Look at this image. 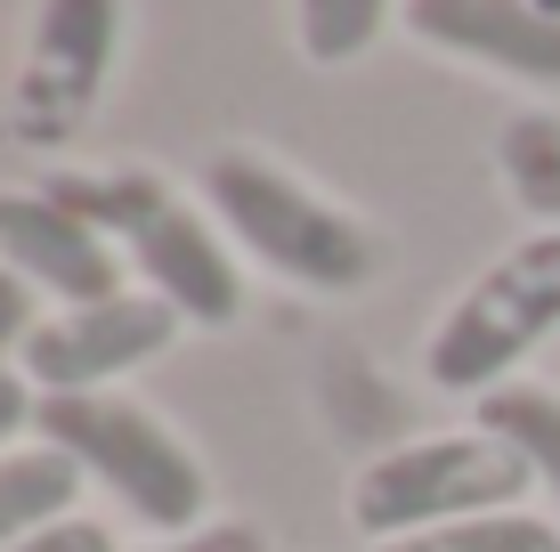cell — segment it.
Returning a JSON list of instances; mask_svg holds the SVG:
<instances>
[{"label": "cell", "instance_id": "7c38bea8", "mask_svg": "<svg viewBox=\"0 0 560 552\" xmlns=\"http://www.w3.org/2000/svg\"><path fill=\"white\" fill-rule=\"evenodd\" d=\"M495 163H504V187L520 212H536L545 227H560V122L552 114H512L504 139H495Z\"/></svg>", "mask_w": 560, "mask_h": 552}, {"label": "cell", "instance_id": "3957f363", "mask_svg": "<svg viewBox=\"0 0 560 552\" xmlns=\"http://www.w3.org/2000/svg\"><path fill=\"white\" fill-rule=\"evenodd\" d=\"M33 431L82 463V480H98L122 496V512H139L147 528H187L196 537L211 480L187 455L179 431H163L139 398H106V390H73V398H42Z\"/></svg>", "mask_w": 560, "mask_h": 552}, {"label": "cell", "instance_id": "5b68a950", "mask_svg": "<svg viewBox=\"0 0 560 552\" xmlns=\"http://www.w3.org/2000/svg\"><path fill=\"white\" fill-rule=\"evenodd\" d=\"M560 326V227L512 244L431 333V383L488 398L520 357Z\"/></svg>", "mask_w": 560, "mask_h": 552}, {"label": "cell", "instance_id": "8fae6325", "mask_svg": "<svg viewBox=\"0 0 560 552\" xmlns=\"http://www.w3.org/2000/svg\"><path fill=\"white\" fill-rule=\"evenodd\" d=\"M479 431L488 439H504L520 463L536 471V480L560 496V398L536 390V383H495L479 398Z\"/></svg>", "mask_w": 560, "mask_h": 552}, {"label": "cell", "instance_id": "9c48e42d", "mask_svg": "<svg viewBox=\"0 0 560 552\" xmlns=\"http://www.w3.org/2000/svg\"><path fill=\"white\" fill-rule=\"evenodd\" d=\"M398 16L431 49H455V57H479L488 73L560 90V16H545L536 0H398Z\"/></svg>", "mask_w": 560, "mask_h": 552}, {"label": "cell", "instance_id": "277c9868", "mask_svg": "<svg viewBox=\"0 0 560 552\" xmlns=\"http://www.w3.org/2000/svg\"><path fill=\"white\" fill-rule=\"evenodd\" d=\"M528 488H536V471L504 439L455 431V439H415V447H390L382 463H365L350 488V520L365 537L398 544V537H422V528H447V520L512 512Z\"/></svg>", "mask_w": 560, "mask_h": 552}, {"label": "cell", "instance_id": "7a4b0ae2", "mask_svg": "<svg viewBox=\"0 0 560 552\" xmlns=\"http://www.w3.org/2000/svg\"><path fill=\"white\" fill-rule=\"evenodd\" d=\"M203 203L260 269H277L301 293H358L374 277V236L341 203H325L317 187H301L293 171H277L260 155H211Z\"/></svg>", "mask_w": 560, "mask_h": 552}, {"label": "cell", "instance_id": "8992f818", "mask_svg": "<svg viewBox=\"0 0 560 552\" xmlns=\"http://www.w3.org/2000/svg\"><path fill=\"white\" fill-rule=\"evenodd\" d=\"M114 42H122V0H42L25 73H16V98H9L16 139L33 146L73 139L114 73Z\"/></svg>", "mask_w": 560, "mask_h": 552}, {"label": "cell", "instance_id": "ba28073f", "mask_svg": "<svg viewBox=\"0 0 560 552\" xmlns=\"http://www.w3.org/2000/svg\"><path fill=\"white\" fill-rule=\"evenodd\" d=\"M0 269H16L25 284L57 293L66 309H98V301L122 293V252L114 236H98L73 203H57L49 187L25 196V187H0Z\"/></svg>", "mask_w": 560, "mask_h": 552}, {"label": "cell", "instance_id": "e0dca14e", "mask_svg": "<svg viewBox=\"0 0 560 552\" xmlns=\"http://www.w3.org/2000/svg\"><path fill=\"white\" fill-rule=\"evenodd\" d=\"M16 552H114V537L98 520H57V528H42V537H25Z\"/></svg>", "mask_w": 560, "mask_h": 552}, {"label": "cell", "instance_id": "d6986e66", "mask_svg": "<svg viewBox=\"0 0 560 552\" xmlns=\"http://www.w3.org/2000/svg\"><path fill=\"white\" fill-rule=\"evenodd\" d=\"M536 9H545V16H560V0H536Z\"/></svg>", "mask_w": 560, "mask_h": 552}, {"label": "cell", "instance_id": "5bb4252c", "mask_svg": "<svg viewBox=\"0 0 560 552\" xmlns=\"http://www.w3.org/2000/svg\"><path fill=\"white\" fill-rule=\"evenodd\" d=\"M382 16H390V0H293L308 66H350L358 49H374Z\"/></svg>", "mask_w": 560, "mask_h": 552}, {"label": "cell", "instance_id": "30bf717a", "mask_svg": "<svg viewBox=\"0 0 560 552\" xmlns=\"http://www.w3.org/2000/svg\"><path fill=\"white\" fill-rule=\"evenodd\" d=\"M73 488H82V463H73V455H57L49 439L0 455V552H16L25 537L73 520V512H66Z\"/></svg>", "mask_w": 560, "mask_h": 552}, {"label": "cell", "instance_id": "2e32d148", "mask_svg": "<svg viewBox=\"0 0 560 552\" xmlns=\"http://www.w3.org/2000/svg\"><path fill=\"white\" fill-rule=\"evenodd\" d=\"M154 552H268V537H260L253 520H211V528H196V537L154 544Z\"/></svg>", "mask_w": 560, "mask_h": 552}, {"label": "cell", "instance_id": "6da1fadb", "mask_svg": "<svg viewBox=\"0 0 560 552\" xmlns=\"http://www.w3.org/2000/svg\"><path fill=\"white\" fill-rule=\"evenodd\" d=\"M57 203H73L98 236H114V252L147 277V293H163L187 326H228L244 309V277L228 269V244L211 236V220L196 203H179L163 179L147 171H114V179H57Z\"/></svg>", "mask_w": 560, "mask_h": 552}, {"label": "cell", "instance_id": "4fadbf2b", "mask_svg": "<svg viewBox=\"0 0 560 552\" xmlns=\"http://www.w3.org/2000/svg\"><path fill=\"white\" fill-rule=\"evenodd\" d=\"M374 552H560V528L528 520V512H488V520H447V528H422V537H398Z\"/></svg>", "mask_w": 560, "mask_h": 552}, {"label": "cell", "instance_id": "ac0fdd59", "mask_svg": "<svg viewBox=\"0 0 560 552\" xmlns=\"http://www.w3.org/2000/svg\"><path fill=\"white\" fill-rule=\"evenodd\" d=\"M33 414H42V398H33L25 374H0V455H9L16 431H33Z\"/></svg>", "mask_w": 560, "mask_h": 552}, {"label": "cell", "instance_id": "9a60e30c", "mask_svg": "<svg viewBox=\"0 0 560 552\" xmlns=\"http://www.w3.org/2000/svg\"><path fill=\"white\" fill-rule=\"evenodd\" d=\"M33 326H42V317H33V284L16 269H0V350H25Z\"/></svg>", "mask_w": 560, "mask_h": 552}, {"label": "cell", "instance_id": "52a82bcc", "mask_svg": "<svg viewBox=\"0 0 560 552\" xmlns=\"http://www.w3.org/2000/svg\"><path fill=\"white\" fill-rule=\"evenodd\" d=\"M187 317L163 293H114L98 309H57L33 326L25 341V383L42 398H73V390H106L114 374L147 366L179 341Z\"/></svg>", "mask_w": 560, "mask_h": 552}]
</instances>
